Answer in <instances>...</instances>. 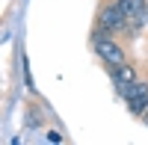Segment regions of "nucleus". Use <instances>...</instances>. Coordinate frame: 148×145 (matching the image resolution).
Masks as SVG:
<instances>
[{
  "label": "nucleus",
  "instance_id": "nucleus-1",
  "mask_svg": "<svg viewBox=\"0 0 148 145\" xmlns=\"http://www.w3.org/2000/svg\"><path fill=\"white\" fill-rule=\"evenodd\" d=\"M95 51H98V56H101L107 65H113V68L125 62V51H121L113 39H107L104 33H95Z\"/></svg>",
  "mask_w": 148,
  "mask_h": 145
},
{
  "label": "nucleus",
  "instance_id": "nucleus-2",
  "mask_svg": "<svg viewBox=\"0 0 148 145\" xmlns=\"http://www.w3.org/2000/svg\"><path fill=\"white\" fill-rule=\"evenodd\" d=\"M101 24H104V30L119 33V30H125V27H127V18L121 15V9H119V6H107V9L101 12Z\"/></svg>",
  "mask_w": 148,
  "mask_h": 145
},
{
  "label": "nucleus",
  "instance_id": "nucleus-3",
  "mask_svg": "<svg viewBox=\"0 0 148 145\" xmlns=\"http://www.w3.org/2000/svg\"><path fill=\"white\" fill-rule=\"evenodd\" d=\"M116 6L121 9L125 18H133L136 24H142V18H145V0H119Z\"/></svg>",
  "mask_w": 148,
  "mask_h": 145
},
{
  "label": "nucleus",
  "instance_id": "nucleus-4",
  "mask_svg": "<svg viewBox=\"0 0 148 145\" xmlns=\"http://www.w3.org/2000/svg\"><path fill=\"white\" fill-rule=\"evenodd\" d=\"M133 80H136V68H133V65L121 62V65L113 68V83H116V86H127V83H133Z\"/></svg>",
  "mask_w": 148,
  "mask_h": 145
},
{
  "label": "nucleus",
  "instance_id": "nucleus-5",
  "mask_svg": "<svg viewBox=\"0 0 148 145\" xmlns=\"http://www.w3.org/2000/svg\"><path fill=\"white\" fill-rule=\"evenodd\" d=\"M127 110H130L133 116H142V113L148 110V92L136 95V98H130V101H127Z\"/></svg>",
  "mask_w": 148,
  "mask_h": 145
},
{
  "label": "nucleus",
  "instance_id": "nucleus-6",
  "mask_svg": "<svg viewBox=\"0 0 148 145\" xmlns=\"http://www.w3.org/2000/svg\"><path fill=\"white\" fill-rule=\"evenodd\" d=\"M142 92H148V83H139V80H133V83H127V86H121V95H125V101L136 98V95H142Z\"/></svg>",
  "mask_w": 148,
  "mask_h": 145
},
{
  "label": "nucleus",
  "instance_id": "nucleus-7",
  "mask_svg": "<svg viewBox=\"0 0 148 145\" xmlns=\"http://www.w3.org/2000/svg\"><path fill=\"white\" fill-rule=\"evenodd\" d=\"M47 142H62V136H59L56 130H53V133H47Z\"/></svg>",
  "mask_w": 148,
  "mask_h": 145
},
{
  "label": "nucleus",
  "instance_id": "nucleus-8",
  "mask_svg": "<svg viewBox=\"0 0 148 145\" xmlns=\"http://www.w3.org/2000/svg\"><path fill=\"white\" fill-rule=\"evenodd\" d=\"M142 116H145V124H148V113H142Z\"/></svg>",
  "mask_w": 148,
  "mask_h": 145
}]
</instances>
